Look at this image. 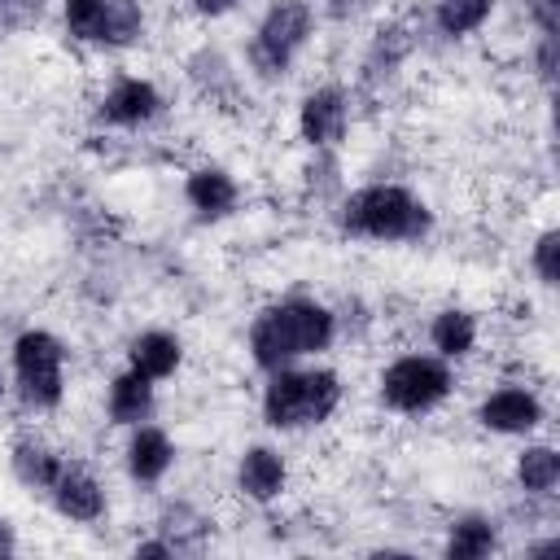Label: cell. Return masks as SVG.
<instances>
[{
  "label": "cell",
  "mask_w": 560,
  "mask_h": 560,
  "mask_svg": "<svg viewBox=\"0 0 560 560\" xmlns=\"http://www.w3.org/2000/svg\"><path fill=\"white\" fill-rule=\"evenodd\" d=\"M477 420L490 433H529L542 424V398L529 385H499L477 402Z\"/></svg>",
  "instance_id": "cell-7"
},
{
  "label": "cell",
  "mask_w": 560,
  "mask_h": 560,
  "mask_svg": "<svg viewBox=\"0 0 560 560\" xmlns=\"http://www.w3.org/2000/svg\"><path fill=\"white\" fill-rule=\"evenodd\" d=\"M179 363H184V346H179V337L166 332V328H144V332H136L131 346H127V368H136V372L149 376V381L175 376Z\"/></svg>",
  "instance_id": "cell-13"
},
{
  "label": "cell",
  "mask_w": 560,
  "mask_h": 560,
  "mask_svg": "<svg viewBox=\"0 0 560 560\" xmlns=\"http://www.w3.org/2000/svg\"><path fill=\"white\" fill-rule=\"evenodd\" d=\"M337 337V315L315 302V298H284L276 306H267L254 324H249V359L262 372L289 368L302 354H319L328 350Z\"/></svg>",
  "instance_id": "cell-1"
},
{
  "label": "cell",
  "mask_w": 560,
  "mask_h": 560,
  "mask_svg": "<svg viewBox=\"0 0 560 560\" xmlns=\"http://www.w3.org/2000/svg\"><path fill=\"white\" fill-rule=\"evenodd\" d=\"M4 389H9V385H4V372H0V402H4Z\"/></svg>",
  "instance_id": "cell-29"
},
{
  "label": "cell",
  "mask_w": 560,
  "mask_h": 560,
  "mask_svg": "<svg viewBox=\"0 0 560 560\" xmlns=\"http://www.w3.org/2000/svg\"><path fill=\"white\" fill-rule=\"evenodd\" d=\"M289 486V464L276 446H245L236 459V490L254 503H271L280 499Z\"/></svg>",
  "instance_id": "cell-10"
},
{
  "label": "cell",
  "mask_w": 560,
  "mask_h": 560,
  "mask_svg": "<svg viewBox=\"0 0 560 560\" xmlns=\"http://www.w3.org/2000/svg\"><path fill=\"white\" fill-rule=\"evenodd\" d=\"M158 109H162V92L140 74H122V79L109 83V92L101 96L96 114L109 127H140V122L158 118Z\"/></svg>",
  "instance_id": "cell-8"
},
{
  "label": "cell",
  "mask_w": 560,
  "mask_h": 560,
  "mask_svg": "<svg viewBox=\"0 0 560 560\" xmlns=\"http://www.w3.org/2000/svg\"><path fill=\"white\" fill-rule=\"evenodd\" d=\"M429 223V206L402 184H363L341 201V232L363 241H420Z\"/></svg>",
  "instance_id": "cell-2"
},
{
  "label": "cell",
  "mask_w": 560,
  "mask_h": 560,
  "mask_svg": "<svg viewBox=\"0 0 560 560\" xmlns=\"http://www.w3.org/2000/svg\"><path fill=\"white\" fill-rule=\"evenodd\" d=\"M175 464V442L166 438V429L158 424H131V442H127V472L140 486H153L171 472Z\"/></svg>",
  "instance_id": "cell-11"
},
{
  "label": "cell",
  "mask_w": 560,
  "mask_h": 560,
  "mask_svg": "<svg viewBox=\"0 0 560 560\" xmlns=\"http://www.w3.org/2000/svg\"><path fill=\"white\" fill-rule=\"evenodd\" d=\"M105 411H109L114 424H140V420H149V411H153V381L140 376L136 368L118 372V376L109 381Z\"/></svg>",
  "instance_id": "cell-16"
},
{
  "label": "cell",
  "mask_w": 560,
  "mask_h": 560,
  "mask_svg": "<svg viewBox=\"0 0 560 560\" xmlns=\"http://www.w3.org/2000/svg\"><path fill=\"white\" fill-rule=\"evenodd\" d=\"M13 372L18 389L31 407L48 411L66 398V346L48 328H26L13 341Z\"/></svg>",
  "instance_id": "cell-5"
},
{
  "label": "cell",
  "mask_w": 560,
  "mask_h": 560,
  "mask_svg": "<svg viewBox=\"0 0 560 560\" xmlns=\"http://www.w3.org/2000/svg\"><path fill=\"white\" fill-rule=\"evenodd\" d=\"M184 197H188V206H192L201 219H223V214L236 210L241 188H236V179H232L223 166H197V171H188V179H184Z\"/></svg>",
  "instance_id": "cell-14"
},
{
  "label": "cell",
  "mask_w": 560,
  "mask_h": 560,
  "mask_svg": "<svg viewBox=\"0 0 560 560\" xmlns=\"http://www.w3.org/2000/svg\"><path fill=\"white\" fill-rule=\"evenodd\" d=\"M494 521L490 516H459L446 534V556L451 560H477L494 551Z\"/></svg>",
  "instance_id": "cell-19"
},
{
  "label": "cell",
  "mask_w": 560,
  "mask_h": 560,
  "mask_svg": "<svg viewBox=\"0 0 560 560\" xmlns=\"http://www.w3.org/2000/svg\"><path fill=\"white\" fill-rule=\"evenodd\" d=\"M175 547L166 538H149V542H136V556H171Z\"/></svg>",
  "instance_id": "cell-27"
},
{
  "label": "cell",
  "mask_w": 560,
  "mask_h": 560,
  "mask_svg": "<svg viewBox=\"0 0 560 560\" xmlns=\"http://www.w3.org/2000/svg\"><path fill=\"white\" fill-rule=\"evenodd\" d=\"M52 503H57V512H61L66 521L92 525V521H101V512H105V490H101V481H96L92 472L66 464L61 477L52 481Z\"/></svg>",
  "instance_id": "cell-12"
},
{
  "label": "cell",
  "mask_w": 560,
  "mask_h": 560,
  "mask_svg": "<svg viewBox=\"0 0 560 560\" xmlns=\"http://www.w3.org/2000/svg\"><path fill=\"white\" fill-rule=\"evenodd\" d=\"M560 481V455L547 442H534L516 455V486L525 494H551Z\"/></svg>",
  "instance_id": "cell-18"
},
{
  "label": "cell",
  "mask_w": 560,
  "mask_h": 560,
  "mask_svg": "<svg viewBox=\"0 0 560 560\" xmlns=\"http://www.w3.org/2000/svg\"><path fill=\"white\" fill-rule=\"evenodd\" d=\"M39 13H44V0H0V22L9 26H31L39 22Z\"/></svg>",
  "instance_id": "cell-24"
},
{
  "label": "cell",
  "mask_w": 560,
  "mask_h": 560,
  "mask_svg": "<svg viewBox=\"0 0 560 560\" xmlns=\"http://www.w3.org/2000/svg\"><path fill=\"white\" fill-rule=\"evenodd\" d=\"M9 464H13V477H18L26 490H52V481H57L61 468H66V459H61L48 442H39V438H22V442L13 446V455H9Z\"/></svg>",
  "instance_id": "cell-17"
},
{
  "label": "cell",
  "mask_w": 560,
  "mask_h": 560,
  "mask_svg": "<svg viewBox=\"0 0 560 560\" xmlns=\"http://www.w3.org/2000/svg\"><path fill=\"white\" fill-rule=\"evenodd\" d=\"M529 267H534L538 284H547V289L560 280V232L556 228L538 232V241L529 245Z\"/></svg>",
  "instance_id": "cell-23"
},
{
  "label": "cell",
  "mask_w": 560,
  "mask_h": 560,
  "mask_svg": "<svg viewBox=\"0 0 560 560\" xmlns=\"http://www.w3.org/2000/svg\"><path fill=\"white\" fill-rule=\"evenodd\" d=\"M376 394L398 416H429L455 394V372L442 354H398L381 368Z\"/></svg>",
  "instance_id": "cell-4"
},
{
  "label": "cell",
  "mask_w": 560,
  "mask_h": 560,
  "mask_svg": "<svg viewBox=\"0 0 560 560\" xmlns=\"http://www.w3.org/2000/svg\"><path fill=\"white\" fill-rule=\"evenodd\" d=\"M477 337H481L477 315L464 311V306H442L433 315V324H429V341H433V350L442 359H468L477 350Z\"/></svg>",
  "instance_id": "cell-15"
},
{
  "label": "cell",
  "mask_w": 560,
  "mask_h": 560,
  "mask_svg": "<svg viewBox=\"0 0 560 560\" xmlns=\"http://www.w3.org/2000/svg\"><path fill=\"white\" fill-rule=\"evenodd\" d=\"M13 551H18V534H13V525L0 516V560H4V556H13Z\"/></svg>",
  "instance_id": "cell-28"
},
{
  "label": "cell",
  "mask_w": 560,
  "mask_h": 560,
  "mask_svg": "<svg viewBox=\"0 0 560 560\" xmlns=\"http://www.w3.org/2000/svg\"><path fill=\"white\" fill-rule=\"evenodd\" d=\"M341 407V376L332 368H276L262 385V420L271 429L324 424Z\"/></svg>",
  "instance_id": "cell-3"
},
{
  "label": "cell",
  "mask_w": 560,
  "mask_h": 560,
  "mask_svg": "<svg viewBox=\"0 0 560 560\" xmlns=\"http://www.w3.org/2000/svg\"><path fill=\"white\" fill-rule=\"evenodd\" d=\"M529 22L538 35H560V0H529Z\"/></svg>",
  "instance_id": "cell-25"
},
{
  "label": "cell",
  "mask_w": 560,
  "mask_h": 560,
  "mask_svg": "<svg viewBox=\"0 0 560 560\" xmlns=\"http://www.w3.org/2000/svg\"><path fill=\"white\" fill-rule=\"evenodd\" d=\"M311 31H315V13L306 0H276L254 31L249 66L258 74H284L289 61L298 57V48L311 39Z\"/></svg>",
  "instance_id": "cell-6"
},
{
  "label": "cell",
  "mask_w": 560,
  "mask_h": 560,
  "mask_svg": "<svg viewBox=\"0 0 560 560\" xmlns=\"http://www.w3.org/2000/svg\"><path fill=\"white\" fill-rule=\"evenodd\" d=\"M346 122H350V109H346V96L337 88H315L298 105V131L315 149L337 144L346 136Z\"/></svg>",
  "instance_id": "cell-9"
},
{
  "label": "cell",
  "mask_w": 560,
  "mask_h": 560,
  "mask_svg": "<svg viewBox=\"0 0 560 560\" xmlns=\"http://www.w3.org/2000/svg\"><path fill=\"white\" fill-rule=\"evenodd\" d=\"M490 13H494V0H438L433 22H438L442 35L459 39V35L481 31V26L490 22Z\"/></svg>",
  "instance_id": "cell-20"
},
{
  "label": "cell",
  "mask_w": 560,
  "mask_h": 560,
  "mask_svg": "<svg viewBox=\"0 0 560 560\" xmlns=\"http://www.w3.org/2000/svg\"><path fill=\"white\" fill-rule=\"evenodd\" d=\"M197 13H206V18H219V13H228L236 0H188Z\"/></svg>",
  "instance_id": "cell-26"
},
{
  "label": "cell",
  "mask_w": 560,
  "mask_h": 560,
  "mask_svg": "<svg viewBox=\"0 0 560 560\" xmlns=\"http://www.w3.org/2000/svg\"><path fill=\"white\" fill-rule=\"evenodd\" d=\"M61 18H66L70 39H79V44H101V31H105V0H66V4H61Z\"/></svg>",
  "instance_id": "cell-22"
},
{
  "label": "cell",
  "mask_w": 560,
  "mask_h": 560,
  "mask_svg": "<svg viewBox=\"0 0 560 560\" xmlns=\"http://www.w3.org/2000/svg\"><path fill=\"white\" fill-rule=\"evenodd\" d=\"M144 35V9L140 0H105V31L101 44L105 48H127Z\"/></svg>",
  "instance_id": "cell-21"
}]
</instances>
